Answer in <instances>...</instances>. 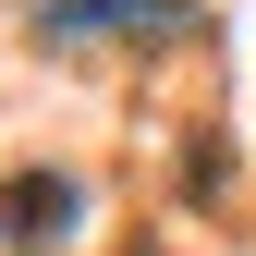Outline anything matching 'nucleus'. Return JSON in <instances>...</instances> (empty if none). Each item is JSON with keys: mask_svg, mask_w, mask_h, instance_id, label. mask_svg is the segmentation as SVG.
<instances>
[{"mask_svg": "<svg viewBox=\"0 0 256 256\" xmlns=\"http://www.w3.org/2000/svg\"><path fill=\"white\" fill-rule=\"evenodd\" d=\"M61 220H74V183H12V196H0V232H61Z\"/></svg>", "mask_w": 256, "mask_h": 256, "instance_id": "nucleus-1", "label": "nucleus"}]
</instances>
